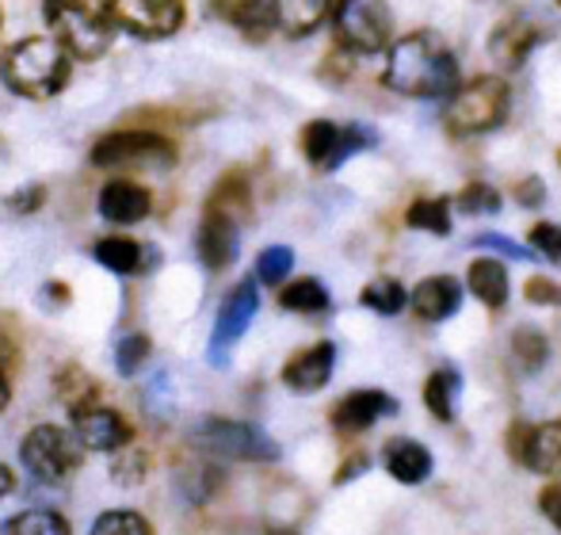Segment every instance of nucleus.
<instances>
[{
  "instance_id": "f257e3e1",
  "label": "nucleus",
  "mask_w": 561,
  "mask_h": 535,
  "mask_svg": "<svg viewBox=\"0 0 561 535\" xmlns=\"http://www.w3.org/2000/svg\"><path fill=\"white\" fill-rule=\"evenodd\" d=\"M382 81L413 100H447L458 89V58L439 31H413L390 46Z\"/></svg>"
},
{
  "instance_id": "f03ea898",
  "label": "nucleus",
  "mask_w": 561,
  "mask_h": 535,
  "mask_svg": "<svg viewBox=\"0 0 561 535\" xmlns=\"http://www.w3.org/2000/svg\"><path fill=\"white\" fill-rule=\"evenodd\" d=\"M69 54L54 38H23L0 61L4 84L23 100H50L69 84Z\"/></svg>"
},
{
  "instance_id": "7ed1b4c3",
  "label": "nucleus",
  "mask_w": 561,
  "mask_h": 535,
  "mask_svg": "<svg viewBox=\"0 0 561 535\" xmlns=\"http://www.w3.org/2000/svg\"><path fill=\"white\" fill-rule=\"evenodd\" d=\"M508 104H512V92L504 77H473V81L458 84L447 96L444 127L455 138L496 130L508 119Z\"/></svg>"
},
{
  "instance_id": "20e7f679",
  "label": "nucleus",
  "mask_w": 561,
  "mask_h": 535,
  "mask_svg": "<svg viewBox=\"0 0 561 535\" xmlns=\"http://www.w3.org/2000/svg\"><path fill=\"white\" fill-rule=\"evenodd\" d=\"M43 15L50 23V35L69 58L96 61L112 46V27L100 12H92L84 0H46Z\"/></svg>"
},
{
  "instance_id": "39448f33",
  "label": "nucleus",
  "mask_w": 561,
  "mask_h": 535,
  "mask_svg": "<svg viewBox=\"0 0 561 535\" xmlns=\"http://www.w3.org/2000/svg\"><path fill=\"white\" fill-rule=\"evenodd\" d=\"M20 459L27 467L31 478L46 486H58L66 482L69 475H77L84 463V447L77 444L73 432L58 429V424H38L23 436L20 444Z\"/></svg>"
},
{
  "instance_id": "423d86ee",
  "label": "nucleus",
  "mask_w": 561,
  "mask_h": 535,
  "mask_svg": "<svg viewBox=\"0 0 561 535\" xmlns=\"http://www.w3.org/2000/svg\"><path fill=\"white\" fill-rule=\"evenodd\" d=\"M195 444L210 455L222 459H241V463H275L279 459V444L267 436L264 429L249 421H222V417H207L192 429Z\"/></svg>"
},
{
  "instance_id": "0eeeda50",
  "label": "nucleus",
  "mask_w": 561,
  "mask_h": 535,
  "mask_svg": "<svg viewBox=\"0 0 561 535\" xmlns=\"http://www.w3.org/2000/svg\"><path fill=\"white\" fill-rule=\"evenodd\" d=\"M333 23H336V43L347 54H382L390 46V31H393L390 0H340Z\"/></svg>"
},
{
  "instance_id": "6e6552de",
  "label": "nucleus",
  "mask_w": 561,
  "mask_h": 535,
  "mask_svg": "<svg viewBox=\"0 0 561 535\" xmlns=\"http://www.w3.org/2000/svg\"><path fill=\"white\" fill-rule=\"evenodd\" d=\"M100 15L112 31L134 38H169L184 27V0H100Z\"/></svg>"
},
{
  "instance_id": "1a4fd4ad",
  "label": "nucleus",
  "mask_w": 561,
  "mask_h": 535,
  "mask_svg": "<svg viewBox=\"0 0 561 535\" xmlns=\"http://www.w3.org/2000/svg\"><path fill=\"white\" fill-rule=\"evenodd\" d=\"M89 161L96 169H123V164H141V169H172L176 164V149L169 138L149 130H118L104 134V138L92 146Z\"/></svg>"
},
{
  "instance_id": "9d476101",
  "label": "nucleus",
  "mask_w": 561,
  "mask_h": 535,
  "mask_svg": "<svg viewBox=\"0 0 561 535\" xmlns=\"http://www.w3.org/2000/svg\"><path fill=\"white\" fill-rule=\"evenodd\" d=\"M375 141H378V134L370 127H359V123L336 127V123H329V119H313L302 127V153H306V161L321 172L340 169L347 157L363 153V149H370Z\"/></svg>"
},
{
  "instance_id": "9b49d317",
  "label": "nucleus",
  "mask_w": 561,
  "mask_h": 535,
  "mask_svg": "<svg viewBox=\"0 0 561 535\" xmlns=\"http://www.w3.org/2000/svg\"><path fill=\"white\" fill-rule=\"evenodd\" d=\"M260 310V291L252 280H241L233 291L222 298L218 306V318H215V333H210V364L215 367H226L229 364V352L233 344L249 333L252 318Z\"/></svg>"
},
{
  "instance_id": "f8f14e48",
  "label": "nucleus",
  "mask_w": 561,
  "mask_h": 535,
  "mask_svg": "<svg viewBox=\"0 0 561 535\" xmlns=\"http://www.w3.org/2000/svg\"><path fill=\"white\" fill-rule=\"evenodd\" d=\"M508 455L527 470L539 475H561V421L550 424H512L504 436Z\"/></svg>"
},
{
  "instance_id": "ddd939ff",
  "label": "nucleus",
  "mask_w": 561,
  "mask_h": 535,
  "mask_svg": "<svg viewBox=\"0 0 561 535\" xmlns=\"http://www.w3.org/2000/svg\"><path fill=\"white\" fill-rule=\"evenodd\" d=\"M542 38H547V27H542L531 12H516L493 27V35H489V54H493V61L501 69H519L539 50Z\"/></svg>"
},
{
  "instance_id": "4468645a",
  "label": "nucleus",
  "mask_w": 561,
  "mask_h": 535,
  "mask_svg": "<svg viewBox=\"0 0 561 535\" xmlns=\"http://www.w3.org/2000/svg\"><path fill=\"white\" fill-rule=\"evenodd\" d=\"M73 436L81 447L89 452H104L115 455L118 447H126L134 440V429L107 406H89V409H77L73 413Z\"/></svg>"
},
{
  "instance_id": "2eb2a0df",
  "label": "nucleus",
  "mask_w": 561,
  "mask_h": 535,
  "mask_svg": "<svg viewBox=\"0 0 561 535\" xmlns=\"http://www.w3.org/2000/svg\"><path fill=\"white\" fill-rule=\"evenodd\" d=\"M333 367H336V344L333 341H321L310 344V349L295 352L283 367V387L295 390V395H313L321 390L329 379H333Z\"/></svg>"
},
{
  "instance_id": "dca6fc26",
  "label": "nucleus",
  "mask_w": 561,
  "mask_h": 535,
  "mask_svg": "<svg viewBox=\"0 0 561 535\" xmlns=\"http://www.w3.org/2000/svg\"><path fill=\"white\" fill-rule=\"evenodd\" d=\"M393 413H398V398L386 395V390H352L333 406V424L347 436H355V432H367L375 421Z\"/></svg>"
},
{
  "instance_id": "f3484780",
  "label": "nucleus",
  "mask_w": 561,
  "mask_h": 535,
  "mask_svg": "<svg viewBox=\"0 0 561 535\" xmlns=\"http://www.w3.org/2000/svg\"><path fill=\"white\" fill-rule=\"evenodd\" d=\"M462 306V283L455 275H428V280L416 283L413 291V314L428 326L447 321L450 314H458Z\"/></svg>"
},
{
  "instance_id": "a211bd4d",
  "label": "nucleus",
  "mask_w": 561,
  "mask_h": 535,
  "mask_svg": "<svg viewBox=\"0 0 561 535\" xmlns=\"http://www.w3.org/2000/svg\"><path fill=\"white\" fill-rule=\"evenodd\" d=\"M382 463H386V475H393L401 486H421L432 478V452L424 444H416V440L409 436H393L386 440L382 447Z\"/></svg>"
},
{
  "instance_id": "6ab92c4d",
  "label": "nucleus",
  "mask_w": 561,
  "mask_h": 535,
  "mask_svg": "<svg viewBox=\"0 0 561 535\" xmlns=\"http://www.w3.org/2000/svg\"><path fill=\"white\" fill-rule=\"evenodd\" d=\"M237 249H241V238H237V218L222 215V210H210L207 223L199 230V261L210 268V272H222L237 261Z\"/></svg>"
},
{
  "instance_id": "aec40b11",
  "label": "nucleus",
  "mask_w": 561,
  "mask_h": 535,
  "mask_svg": "<svg viewBox=\"0 0 561 535\" xmlns=\"http://www.w3.org/2000/svg\"><path fill=\"white\" fill-rule=\"evenodd\" d=\"M149 207H153L149 192L141 184H134V180H112V184H104V192H100V215L115 226L141 223V218L149 215Z\"/></svg>"
},
{
  "instance_id": "412c9836",
  "label": "nucleus",
  "mask_w": 561,
  "mask_h": 535,
  "mask_svg": "<svg viewBox=\"0 0 561 535\" xmlns=\"http://www.w3.org/2000/svg\"><path fill=\"white\" fill-rule=\"evenodd\" d=\"M333 12V0H272V20L283 35L306 38L325 23V15Z\"/></svg>"
},
{
  "instance_id": "4be33fe9",
  "label": "nucleus",
  "mask_w": 561,
  "mask_h": 535,
  "mask_svg": "<svg viewBox=\"0 0 561 535\" xmlns=\"http://www.w3.org/2000/svg\"><path fill=\"white\" fill-rule=\"evenodd\" d=\"M466 287L489 310H504L508 306V268H504V261H496V257H478L470 264V272H466Z\"/></svg>"
},
{
  "instance_id": "5701e85b",
  "label": "nucleus",
  "mask_w": 561,
  "mask_h": 535,
  "mask_svg": "<svg viewBox=\"0 0 561 535\" xmlns=\"http://www.w3.org/2000/svg\"><path fill=\"white\" fill-rule=\"evenodd\" d=\"M92 257H96L107 272L134 275V272H146V268L157 261V249L138 246V241H130V238H100L96 246H92Z\"/></svg>"
},
{
  "instance_id": "b1692460",
  "label": "nucleus",
  "mask_w": 561,
  "mask_h": 535,
  "mask_svg": "<svg viewBox=\"0 0 561 535\" xmlns=\"http://www.w3.org/2000/svg\"><path fill=\"white\" fill-rule=\"evenodd\" d=\"M458 390H462V379H458L455 367H439V372L428 375V383H424V406H428V413L436 421H450L455 417Z\"/></svg>"
},
{
  "instance_id": "393cba45",
  "label": "nucleus",
  "mask_w": 561,
  "mask_h": 535,
  "mask_svg": "<svg viewBox=\"0 0 561 535\" xmlns=\"http://www.w3.org/2000/svg\"><path fill=\"white\" fill-rule=\"evenodd\" d=\"M279 306L290 314H325L333 306V298H329L325 283L306 275V280H295L279 291Z\"/></svg>"
},
{
  "instance_id": "a878e982",
  "label": "nucleus",
  "mask_w": 561,
  "mask_h": 535,
  "mask_svg": "<svg viewBox=\"0 0 561 535\" xmlns=\"http://www.w3.org/2000/svg\"><path fill=\"white\" fill-rule=\"evenodd\" d=\"M512 360H516V367L524 375L542 372V367H547V360H550L547 333H539L535 326H519L516 333H512Z\"/></svg>"
},
{
  "instance_id": "bb28decb",
  "label": "nucleus",
  "mask_w": 561,
  "mask_h": 535,
  "mask_svg": "<svg viewBox=\"0 0 561 535\" xmlns=\"http://www.w3.org/2000/svg\"><path fill=\"white\" fill-rule=\"evenodd\" d=\"M222 12L249 38H264L267 31L275 27V20H272V0H222Z\"/></svg>"
},
{
  "instance_id": "cd10ccee",
  "label": "nucleus",
  "mask_w": 561,
  "mask_h": 535,
  "mask_svg": "<svg viewBox=\"0 0 561 535\" xmlns=\"http://www.w3.org/2000/svg\"><path fill=\"white\" fill-rule=\"evenodd\" d=\"M405 218H409V226L432 234V238H447L450 234V207L444 195H424V200H416Z\"/></svg>"
},
{
  "instance_id": "c85d7f7f",
  "label": "nucleus",
  "mask_w": 561,
  "mask_h": 535,
  "mask_svg": "<svg viewBox=\"0 0 561 535\" xmlns=\"http://www.w3.org/2000/svg\"><path fill=\"white\" fill-rule=\"evenodd\" d=\"M4 535H69V521L54 509H27L4 524Z\"/></svg>"
},
{
  "instance_id": "c756f323",
  "label": "nucleus",
  "mask_w": 561,
  "mask_h": 535,
  "mask_svg": "<svg viewBox=\"0 0 561 535\" xmlns=\"http://www.w3.org/2000/svg\"><path fill=\"white\" fill-rule=\"evenodd\" d=\"M58 398L66 401L69 409H89L96 406L100 398V383L92 379V375H84L81 367H66V372H58Z\"/></svg>"
},
{
  "instance_id": "7c9ffc66",
  "label": "nucleus",
  "mask_w": 561,
  "mask_h": 535,
  "mask_svg": "<svg viewBox=\"0 0 561 535\" xmlns=\"http://www.w3.org/2000/svg\"><path fill=\"white\" fill-rule=\"evenodd\" d=\"M359 303L367 306V310L382 314V318H393V314H401V310H405V303H409V291L401 287L398 280H375V283H367V287H363Z\"/></svg>"
},
{
  "instance_id": "2f4dec72",
  "label": "nucleus",
  "mask_w": 561,
  "mask_h": 535,
  "mask_svg": "<svg viewBox=\"0 0 561 535\" xmlns=\"http://www.w3.org/2000/svg\"><path fill=\"white\" fill-rule=\"evenodd\" d=\"M89 535H153L149 521L134 509H112V513H100L92 521V532Z\"/></svg>"
},
{
  "instance_id": "473e14b6",
  "label": "nucleus",
  "mask_w": 561,
  "mask_h": 535,
  "mask_svg": "<svg viewBox=\"0 0 561 535\" xmlns=\"http://www.w3.org/2000/svg\"><path fill=\"white\" fill-rule=\"evenodd\" d=\"M290 268H295V249L272 246L256 257V280L264 283V287H283L287 275H290Z\"/></svg>"
},
{
  "instance_id": "72a5a7b5",
  "label": "nucleus",
  "mask_w": 561,
  "mask_h": 535,
  "mask_svg": "<svg viewBox=\"0 0 561 535\" xmlns=\"http://www.w3.org/2000/svg\"><path fill=\"white\" fill-rule=\"evenodd\" d=\"M149 352H153V344H149V337L146 333H130V337H123L118 341V349H115V367H118V375H138L141 367L149 364Z\"/></svg>"
},
{
  "instance_id": "f704fd0d",
  "label": "nucleus",
  "mask_w": 561,
  "mask_h": 535,
  "mask_svg": "<svg viewBox=\"0 0 561 535\" xmlns=\"http://www.w3.org/2000/svg\"><path fill=\"white\" fill-rule=\"evenodd\" d=\"M458 207L466 210V215H496V210L504 207L501 192L489 184H466L462 192H458Z\"/></svg>"
},
{
  "instance_id": "c9c22d12",
  "label": "nucleus",
  "mask_w": 561,
  "mask_h": 535,
  "mask_svg": "<svg viewBox=\"0 0 561 535\" xmlns=\"http://www.w3.org/2000/svg\"><path fill=\"white\" fill-rule=\"evenodd\" d=\"M527 241L539 257H547L550 264H561V226L558 223H535L527 230Z\"/></svg>"
},
{
  "instance_id": "e433bc0d",
  "label": "nucleus",
  "mask_w": 561,
  "mask_h": 535,
  "mask_svg": "<svg viewBox=\"0 0 561 535\" xmlns=\"http://www.w3.org/2000/svg\"><path fill=\"white\" fill-rule=\"evenodd\" d=\"M115 482L118 486H126V482H141V470H146V455L138 452L134 444H126V447H118L115 452Z\"/></svg>"
},
{
  "instance_id": "4c0bfd02",
  "label": "nucleus",
  "mask_w": 561,
  "mask_h": 535,
  "mask_svg": "<svg viewBox=\"0 0 561 535\" xmlns=\"http://www.w3.org/2000/svg\"><path fill=\"white\" fill-rule=\"evenodd\" d=\"M524 298L531 306H561V283L547 280V275H531L524 287Z\"/></svg>"
},
{
  "instance_id": "58836bf2",
  "label": "nucleus",
  "mask_w": 561,
  "mask_h": 535,
  "mask_svg": "<svg viewBox=\"0 0 561 535\" xmlns=\"http://www.w3.org/2000/svg\"><path fill=\"white\" fill-rule=\"evenodd\" d=\"M473 249H493V253L501 257H512V261H531V249L516 246L512 238H501V234H478V238L470 241Z\"/></svg>"
},
{
  "instance_id": "ea45409f",
  "label": "nucleus",
  "mask_w": 561,
  "mask_h": 535,
  "mask_svg": "<svg viewBox=\"0 0 561 535\" xmlns=\"http://www.w3.org/2000/svg\"><path fill=\"white\" fill-rule=\"evenodd\" d=\"M512 200H516L519 207H542V203H547V184H542V177L516 180V187H512Z\"/></svg>"
},
{
  "instance_id": "a19ab883",
  "label": "nucleus",
  "mask_w": 561,
  "mask_h": 535,
  "mask_svg": "<svg viewBox=\"0 0 561 535\" xmlns=\"http://www.w3.org/2000/svg\"><path fill=\"white\" fill-rule=\"evenodd\" d=\"M46 203V187L43 184H27V187H20V192L8 200V210L12 215H27V210H38Z\"/></svg>"
},
{
  "instance_id": "79ce46f5",
  "label": "nucleus",
  "mask_w": 561,
  "mask_h": 535,
  "mask_svg": "<svg viewBox=\"0 0 561 535\" xmlns=\"http://www.w3.org/2000/svg\"><path fill=\"white\" fill-rule=\"evenodd\" d=\"M347 73H352V54H347L344 46H336V50L321 61V77H329L333 84H344Z\"/></svg>"
},
{
  "instance_id": "37998d69",
  "label": "nucleus",
  "mask_w": 561,
  "mask_h": 535,
  "mask_svg": "<svg viewBox=\"0 0 561 535\" xmlns=\"http://www.w3.org/2000/svg\"><path fill=\"white\" fill-rule=\"evenodd\" d=\"M539 509H542V516L561 532V482H550L547 490L539 493Z\"/></svg>"
},
{
  "instance_id": "c03bdc74",
  "label": "nucleus",
  "mask_w": 561,
  "mask_h": 535,
  "mask_svg": "<svg viewBox=\"0 0 561 535\" xmlns=\"http://www.w3.org/2000/svg\"><path fill=\"white\" fill-rule=\"evenodd\" d=\"M12 490H15V475L4 467V463H0V498H8Z\"/></svg>"
},
{
  "instance_id": "a18cd8bd",
  "label": "nucleus",
  "mask_w": 561,
  "mask_h": 535,
  "mask_svg": "<svg viewBox=\"0 0 561 535\" xmlns=\"http://www.w3.org/2000/svg\"><path fill=\"white\" fill-rule=\"evenodd\" d=\"M8 401H12V383H8V372L0 367V413L8 409Z\"/></svg>"
},
{
  "instance_id": "49530a36",
  "label": "nucleus",
  "mask_w": 561,
  "mask_h": 535,
  "mask_svg": "<svg viewBox=\"0 0 561 535\" xmlns=\"http://www.w3.org/2000/svg\"><path fill=\"white\" fill-rule=\"evenodd\" d=\"M267 535H298V532H290V528H272Z\"/></svg>"
},
{
  "instance_id": "de8ad7c7",
  "label": "nucleus",
  "mask_w": 561,
  "mask_h": 535,
  "mask_svg": "<svg viewBox=\"0 0 561 535\" xmlns=\"http://www.w3.org/2000/svg\"><path fill=\"white\" fill-rule=\"evenodd\" d=\"M558 164H561V153H558Z\"/></svg>"
},
{
  "instance_id": "09e8293b",
  "label": "nucleus",
  "mask_w": 561,
  "mask_h": 535,
  "mask_svg": "<svg viewBox=\"0 0 561 535\" xmlns=\"http://www.w3.org/2000/svg\"><path fill=\"white\" fill-rule=\"evenodd\" d=\"M558 4H561V0H558Z\"/></svg>"
}]
</instances>
